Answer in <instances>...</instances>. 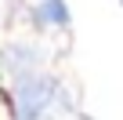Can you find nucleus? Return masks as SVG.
Here are the masks:
<instances>
[{"label": "nucleus", "mask_w": 123, "mask_h": 120, "mask_svg": "<svg viewBox=\"0 0 123 120\" xmlns=\"http://www.w3.org/2000/svg\"><path fill=\"white\" fill-rule=\"evenodd\" d=\"M4 66H7V73H15L18 80H25V77H33L36 66H40V51L29 47V44H11V47L4 51Z\"/></svg>", "instance_id": "nucleus-2"}, {"label": "nucleus", "mask_w": 123, "mask_h": 120, "mask_svg": "<svg viewBox=\"0 0 123 120\" xmlns=\"http://www.w3.org/2000/svg\"><path fill=\"white\" fill-rule=\"evenodd\" d=\"M51 95H54V84L47 77H40V73L18 80V87H15V109H18V116L22 120H40L47 113V106H51Z\"/></svg>", "instance_id": "nucleus-1"}, {"label": "nucleus", "mask_w": 123, "mask_h": 120, "mask_svg": "<svg viewBox=\"0 0 123 120\" xmlns=\"http://www.w3.org/2000/svg\"><path fill=\"white\" fill-rule=\"evenodd\" d=\"M40 22H47V26H69L65 0H43L40 4Z\"/></svg>", "instance_id": "nucleus-3"}]
</instances>
